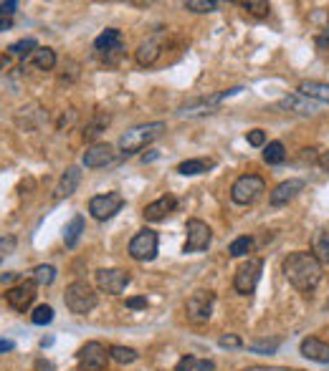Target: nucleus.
<instances>
[{"mask_svg":"<svg viewBox=\"0 0 329 371\" xmlns=\"http://www.w3.org/2000/svg\"><path fill=\"white\" fill-rule=\"evenodd\" d=\"M15 10H18V3H15V0H8V3H0V13H6V15H10V18H13Z\"/></svg>","mask_w":329,"mask_h":371,"instance_id":"obj_40","label":"nucleus"},{"mask_svg":"<svg viewBox=\"0 0 329 371\" xmlns=\"http://www.w3.org/2000/svg\"><path fill=\"white\" fill-rule=\"evenodd\" d=\"M134 59H137L139 66H152L154 61L160 59V44L154 41V38H147V41H142L137 48V53H134Z\"/></svg>","mask_w":329,"mask_h":371,"instance_id":"obj_21","label":"nucleus"},{"mask_svg":"<svg viewBox=\"0 0 329 371\" xmlns=\"http://www.w3.org/2000/svg\"><path fill=\"white\" fill-rule=\"evenodd\" d=\"M185 233H188V238H185V253H203V250H208V245H211L213 240V230L208 227V222H203V220H188V225H185Z\"/></svg>","mask_w":329,"mask_h":371,"instance_id":"obj_5","label":"nucleus"},{"mask_svg":"<svg viewBox=\"0 0 329 371\" xmlns=\"http://www.w3.org/2000/svg\"><path fill=\"white\" fill-rule=\"evenodd\" d=\"M301 356H307L309 361H317V364H329V343H324L322 339L317 336H309L304 339L299 346Z\"/></svg>","mask_w":329,"mask_h":371,"instance_id":"obj_17","label":"nucleus"},{"mask_svg":"<svg viewBox=\"0 0 329 371\" xmlns=\"http://www.w3.org/2000/svg\"><path fill=\"white\" fill-rule=\"evenodd\" d=\"M301 189H304V182H301V180H286V182H281V184H276V187H274V192L269 195V202L274 204V207L289 204L294 197L299 195Z\"/></svg>","mask_w":329,"mask_h":371,"instance_id":"obj_16","label":"nucleus"},{"mask_svg":"<svg viewBox=\"0 0 329 371\" xmlns=\"http://www.w3.org/2000/svg\"><path fill=\"white\" fill-rule=\"evenodd\" d=\"M109 361V351L99 341H87L79 349V371H104Z\"/></svg>","mask_w":329,"mask_h":371,"instance_id":"obj_9","label":"nucleus"},{"mask_svg":"<svg viewBox=\"0 0 329 371\" xmlns=\"http://www.w3.org/2000/svg\"><path fill=\"white\" fill-rule=\"evenodd\" d=\"M254 250V238L249 235H241V238H235L231 245H228V255L231 258H243V255H249Z\"/></svg>","mask_w":329,"mask_h":371,"instance_id":"obj_28","label":"nucleus"},{"mask_svg":"<svg viewBox=\"0 0 329 371\" xmlns=\"http://www.w3.org/2000/svg\"><path fill=\"white\" fill-rule=\"evenodd\" d=\"M177 207V200L172 195H165L160 197V200H154V202H150L142 210V218L147 220V222H160V220H165L168 215H172Z\"/></svg>","mask_w":329,"mask_h":371,"instance_id":"obj_15","label":"nucleus"},{"mask_svg":"<svg viewBox=\"0 0 329 371\" xmlns=\"http://www.w3.org/2000/svg\"><path fill=\"white\" fill-rule=\"evenodd\" d=\"M15 278H18V273H6V276H0V283H10Z\"/></svg>","mask_w":329,"mask_h":371,"instance_id":"obj_46","label":"nucleus"},{"mask_svg":"<svg viewBox=\"0 0 329 371\" xmlns=\"http://www.w3.org/2000/svg\"><path fill=\"white\" fill-rule=\"evenodd\" d=\"M195 371H213V361H197Z\"/></svg>","mask_w":329,"mask_h":371,"instance_id":"obj_44","label":"nucleus"},{"mask_svg":"<svg viewBox=\"0 0 329 371\" xmlns=\"http://www.w3.org/2000/svg\"><path fill=\"white\" fill-rule=\"evenodd\" d=\"M94 51L102 56L107 64H114V61L122 56L125 51V41H122V33L117 28H107L102 36L94 41Z\"/></svg>","mask_w":329,"mask_h":371,"instance_id":"obj_10","label":"nucleus"},{"mask_svg":"<svg viewBox=\"0 0 329 371\" xmlns=\"http://www.w3.org/2000/svg\"><path fill=\"white\" fill-rule=\"evenodd\" d=\"M195 369H197V359L193 356H183L175 366V371H195Z\"/></svg>","mask_w":329,"mask_h":371,"instance_id":"obj_38","label":"nucleus"},{"mask_svg":"<svg viewBox=\"0 0 329 371\" xmlns=\"http://www.w3.org/2000/svg\"><path fill=\"white\" fill-rule=\"evenodd\" d=\"M30 64L36 66V68H41V71H51L53 66H56V53H53V48L38 46L36 51H33V56H30Z\"/></svg>","mask_w":329,"mask_h":371,"instance_id":"obj_25","label":"nucleus"},{"mask_svg":"<svg viewBox=\"0 0 329 371\" xmlns=\"http://www.w3.org/2000/svg\"><path fill=\"white\" fill-rule=\"evenodd\" d=\"M284 276L296 291L312 293L322 280V263L317 260L314 253L299 250V253H292L284 260Z\"/></svg>","mask_w":329,"mask_h":371,"instance_id":"obj_1","label":"nucleus"},{"mask_svg":"<svg viewBox=\"0 0 329 371\" xmlns=\"http://www.w3.org/2000/svg\"><path fill=\"white\" fill-rule=\"evenodd\" d=\"M278 339H271V341H256V343H251V351L254 354H274V351L278 349Z\"/></svg>","mask_w":329,"mask_h":371,"instance_id":"obj_35","label":"nucleus"},{"mask_svg":"<svg viewBox=\"0 0 329 371\" xmlns=\"http://www.w3.org/2000/svg\"><path fill=\"white\" fill-rule=\"evenodd\" d=\"M38 48V44L33 41V38H23V41H18V44H13L10 48H8V53L10 56H21V59H28V56H33V51Z\"/></svg>","mask_w":329,"mask_h":371,"instance_id":"obj_30","label":"nucleus"},{"mask_svg":"<svg viewBox=\"0 0 329 371\" xmlns=\"http://www.w3.org/2000/svg\"><path fill=\"white\" fill-rule=\"evenodd\" d=\"M33 280H36L38 285H51L53 280H56V268H53V265H38V268L33 270Z\"/></svg>","mask_w":329,"mask_h":371,"instance_id":"obj_31","label":"nucleus"},{"mask_svg":"<svg viewBox=\"0 0 329 371\" xmlns=\"http://www.w3.org/2000/svg\"><path fill=\"white\" fill-rule=\"evenodd\" d=\"M30 321L36 323V326H46V323H51L53 321V308L51 306H38L30 316Z\"/></svg>","mask_w":329,"mask_h":371,"instance_id":"obj_33","label":"nucleus"},{"mask_svg":"<svg viewBox=\"0 0 329 371\" xmlns=\"http://www.w3.org/2000/svg\"><path fill=\"white\" fill-rule=\"evenodd\" d=\"M10 26H13V18L6 13H0V33H3V30H10Z\"/></svg>","mask_w":329,"mask_h":371,"instance_id":"obj_41","label":"nucleus"},{"mask_svg":"<svg viewBox=\"0 0 329 371\" xmlns=\"http://www.w3.org/2000/svg\"><path fill=\"white\" fill-rule=\"evenodd\" d=\"M0 247H8V250H13L15 240H13V238H8V240H3V238H0Z\"/></svg>","mask_w":329,"mask_h":371,"instance_id":"obj_45","label":"nucleus"},{"mask_svg":"<svg viewBox=\"0 0 329 371\" xmlns=\"http://www.w3.org/2000/svg\"><path fill=\"white\" fill-rule=\"evenodd\" d=\"M130 273L122 268H102L96 270V285H99V291L109 293V296H119V293L125 291L127 285H130Z\"/></svg>","mask_w":329,"mask_h":371,"instance_id":"obj_12","label":"nucleus"},{"mask_svg":"<svg viewBox=\"0 0 329 371\" xmlns=\"http://www.w3.org/2000/svg\"><path fill=\"white\" fill-rule=\"evenodd\" d=\"M137 351L130 349V346H112L109 349V359H114L117 364H134L137 361Z\"/></svg>","mask_w":329,"mask_h":371,"instance_id":"obj_29","label":"nucleus"},{"mask_svg":"<svg viewBox=\"0 0 329 371\" xmlns=\"http://www.w3.org/2000/svg\"><path fill=\"white\" fill-rule=\"evenodd\" d=\"M36 291H38L36 280H21V283L13 285L10 291H6L8 306L13 308V311H18V313H26L30 308V303L36 301V296H38Z\"/></svg>","mask_w":329,"mask_h":371,"instance_id":"obj_11","label":"nucleus"},{"mask_svg":"<svg viewBox=\"0 0 329 371\" xmlns=\"http://www.w3.org/2000/svg\"><path fill=\"white\" fill-rule=\"evenodd\" d=\"M241 6L246 8V10H251L254 15H266L271 10V6L266 0H243Z\"/></svg>","mask_w":329,"mask_h":371,"instance_id":"obj_34","label":"nucleus"},{"mask_svg":"<svg viewBox=\"0 0 329 371\" xmlns=\"http://www.w3.org/2000/svg\"><path fill=\"white\" fill-rule=\"evenodd\" d=\"M261 270H263V263L258 258H251L249 263H243L241 268L235 270V278H233V288L243 296H251V293L256 291L258 280H261Z\"/></svg>","mask_w":329,"mask_h":371,"instance_id":"obj_7","label":"nucleus"},{"mask_svg":"<svg viewBox=\"0 0 329 371\" xmlns=\"http://www.w3.org/2000/svg\"><path fill=\"white\" fill-rule=\"evenodd\" d=\"M218 343L223 346V349H241L243 341L238 339V336H220Z\"/></svg>","mask_w":329,"mask_h":371,"instance_id":"obj_37","label":"nucleus"},{"mask_svg":"<svg viewBox=\"0 0 329 371\" xmlns=\"http://www.w3.org/2000/svg\"><path fill=\"white\" fill-rule=\"evenodd\" d=\"M168 129L165 122H150V124H137L127 129L122 137H119V149L122 154H134L139 149H145L147 144H152L154 139L162 137V131Z\"/></svg>","mask_w":329,"mask_h":371,"instance_id":"obj_2","label":"nucleus"},{"mask_svg":"<svg viewBox=\"0 0 329 371\" xmlns=\"http://www.w3.org/2000/svg\"><path fill=\"white\" fill-rule=\"evenodd\" d=\"M122 207H125V197L119 192H107L89 200V212L94 220H112Z\"/></svg>","mask_w":329,"mask_h":371,"instance_id":"obj_8","label":"nucleus"},{"mask_svg":"<svg viewBox=\"0 0 329 371\" xmlns=\"http://www.w3.org/2000/svg\"><path fill=\"white\" fill-rule=\"evenodd\" d=\"M107 126H109V114H104V111H96L94 117H91V122L84 126V139H96L102 131H107Z\"/></svg>","mask_w":329,"mask_h":371,"instance_id":"obj_23","label":"nucleus"},{"mask_svg":"<svg viewBox=\"0 0 329 371\" xmlns=\"http://www.w3.org/2000/svg\"><path fill=\"white\" fill-rule=\"evenodd\" d=\"M157 242H160L157 240V233L150 230V227H142L130 240V255L139 263L154 260L157 258Z\"/></svg>","mask_w":329,"mask_h":371,"instance_id":"obj_6","label":"nucleus"},{"mask_svg":"<svg viewBox=\"0 0 329 371\" xmlns=\"http://www.w3.org/2000/svg\"><path fill=\"white\" fill-rule=\"evenodd\" d=\"M317 44L322 46V48H324V46H329V33H324V36H319V38H317Z\"/></svg>","mask_w":329,"mask_h":371,"instance_id":"obj_47","label":"nucleus"},{"mask_svg":"<svg viewBox=\"0 0 329 371\" xmlns=\"http://www.w3.org/2000/svg\"><path fill=\"white\" fill-rule=\"evenodd\" d=\"M278 106H281V109L294 111V114H301V117H312V114L317 111L314 102H312V99H307V96H301V94L286 96V99H281V102H278Z\"/></svg>","mask_w":329,"mask_h":371,"instance_id":"obj_18","label":"nucleus"},{"mask_svg":"<svg viewBox=\"0 0 329 371\" xmlns=\"http://www.w3.org/2000/svg\"><path fill=\"white\" fill-rule=\"evenodd\" d=\"M81 233H84V218H81V215H76V218H71V222H69V225H66V230H64L66 247H76Z\"/></svg>","mask_w":329,"mask_h":371,"instance_id":"obj_26","label":"nucleus"},{"mask_svg":"<svg viewBox=\"0 0 329 371\" xmlns=\"http://www.w3.org/2000/svg\"><path fill=\"white\" fill-rule=\"evenodd\" d=\"M64 303L71 313H76V316H84V313L94 311L96 293H94V288H91L89 283H84V280H73V283L69 285V288H66V293H64Z\"/></svg>","mask_w":329,"mask_h":371,"instance_id":"obj_3","label":"nucleus"},{"mask_svg":"<svg viewBox=\"0 0 329 371\" xmlns=\"http://www.w3.org/2000/svg\"><path fill=\"white\" fill-rule=\"evenodd\" d=\"M312 253L317 255V260L322 263V265H329V225H324V227L317 230Z\"/></svg>","mask_w":329,"mask_h":371,"instance_id":"obj_22","label":"nucleus"},{"mask_svg":"<svg viewBox=\"0 0 329 371\" xmlns=\"http://www.w3.org/2000/svg\"><path fill=\"white\" fill-rule=\"evenodd\" d=\"M127 308H132V311L147 308V298H145V296H134V298H127Z\"/></svg>","mask_w":329,"mask_h":371,"instance_id":"obj_39","label":"nucleus"},{"mask_svg":"<svg viewBox=\"0 0 329 371\" xmlns=\"http://www.w3.org/2000/svg\"><path fill=\"white\" fill-rule=\"evenodd\" d=\"M114 160H117L114 146L104 144V142H99V144H94V146H89L87 152H84V167H87V169L107 167V164H112Z\"/></svg>","mask_w":329,"mask_h":371,"instance_id":"obj_14","label":"nucleus"},{"mask_svg":"<svg viewBox=\"0 0 329 371\" xmlns=\"http://www.w3.org/2000/svg\"><path fill=\"white\" fill-rule=\"evenodd\" d=\"M15 343L13 341H0V354H6V351H13Z\"/></svg>","mask_w":329,"mask_h":371,"instance_id":"obj_43","label":"nucleus"},{"mask_svg":"<svg viewBox=\"0 0 329 371\" xmlns=\"http://www.w3.org/2000/svg\"><path fill=\"white\" fill-rule=\"evenodd\" d=\"M215 8H218L215 0H185V10H193V13H211Z\"/></svg>","mask_w":329,"mask_h":371,"instance_id":"obj_32","label":"nucleus"},{"mask_svg":"<svg viewBox=\"0 0 329 371\" xmlns=\"http://www.w3.org/2000/svg\"><path fill=\"white\" fill-rule=\"evenodd\" d=\"M319 167H322L324 172H329V152H322V154H319Z\"/></svg>","mask_w":329,"mask_h":371,"instance_id":"obj_42","label":"nucleus"},{"mask_svg":"<svg viewBox=\"0 0 329 371\" xmlns=\"http://www.w3.org/2000/svg\"><path fill=\"white\" fill-rule=\"evenodd\" d=\"M263 189H266V182L258 175H243L231 187V200L235 204H251L263 195Z\"/></svg>","mask_w":329,"mask_h":371,"instance_id":"obj_4","label":"nucleus"},{"mask_svg":"<svg viewBox=\"0 0 329 371\" xmlns=\"http://www.w3.org/2000/svg\"><path fill=\"white\" fill-rule=\"evenodd\" d=\"M211 167H215L213 160H185L177 164V172L185 177H193V175H203V172H208Z\"/></svg>","mask_w":329,"mask_h":371,"instance_id":"obj_24","label":"nucleus"},{"mask_svg":"<svg viewBox=\"0 0 329 371\" xmlns=\"http://www.w3.org/2000/svg\"><path fill=\"white\" fill-rule=\"evenodd\" d=\"M246 139H249L251 146H266V131L263 129H251Z\"/></svg>","mask_w":329,"mask_h":371,"instance_id":"obj_36","label":"nucleus"},{"mask_svg":"<svg viewBox=\"0 0 329 371\" xmlns=\"http://www.w3.org/2000/svg\"><path fill=\"white\" fill-rule=\"evenodd\" d=\"M299 94L307 96V99H314V102L329 104V84H324V81H301Z\"/></svg>","mask_w":329,"mask_h":371,"instance_id":"obj_20","label":"nucleus"},{"mask_svg":"<svg viewBox=\"0 0 329 371\" xmlns=\"http://www.w3.org/2000/svg\"><path fill=\"white\" fill-rule=\"evenodd\" d=\"M286 160V149L281 142H269L263 146V162L266 164H281Z\"/></svg>","mask_w":329,"mask_h":371,"instance_id":"obj_27","label":"nucleus"},{"mask_svg":"<svg viewBox=\"0 0 329 371\" xmlns=\"http://www.w3.org/2000/svg\"><path fill=\"white\" fill-rule=\"evenodd\" d=\"M213 303H215V296L211 291H195L188 298V316H190L195 323H203L213 316Z\"/></svg>","mask_w":329,"mask_h":371,"instance_id":"obj_13","label":"nucleus"},{"mask_svg":"<svg viewBox=\"0 0 329 371\" xmlns=\"http://www.w3.org/2000/svg\"><path fill=\"white\" fill-rule=\"evenodd\" d=\"M79 182H81V169L79 167H69L64 175H61V180H59V187H56V200H64V197L73 195V192H76V187H79Z\"/></svg>","mask_w":329,"mask_h":371,"instance_id":"obj_19","label":"nucleus"}]
</instances>
